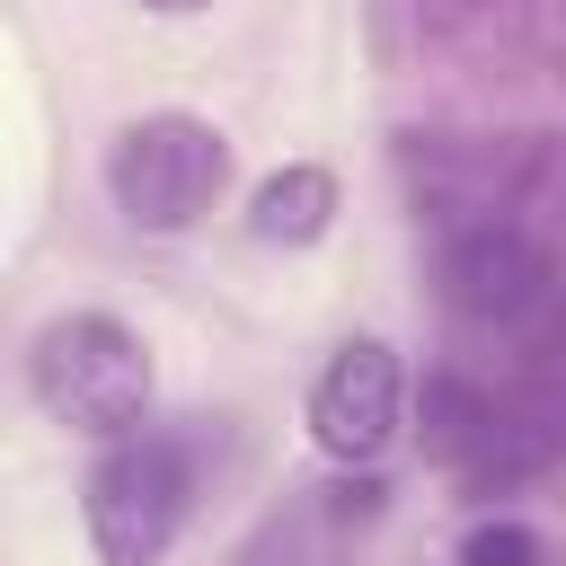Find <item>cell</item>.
Masks as SVG:
<instances>
[{"label": "cell", "mask_w": 566, "mask_h": 566, "mask_svg": "<svg viewBox=\"0 0 566 566\" xmlns=\"http://www.w3.org/2000/svg\"><path fill=\"white\" fill-rule=\"evenodd\" d=\"M327 221H336V177L318 159H292L248 195V230L265 248H310V239H327Z\"/></svg>", "instance_id": "cell-6"}, {"label": "cell", "mask_w": 566, "mask_h": 566, "mask_svg": "<svg viewBox=\"0 0 566 566\" xmlns=\"http://www.w3.org/2000/svg\"><path fill=\"white\" fill-rule=\"evenodd\" d=\"M27 389L53 424L71 433H97V442H124L142 433L150 416V354L124 318L106 310H71V318H44L35 345H27Z\"/></svg>", "instance_id": "cell-1"}, {"label": "cell", "mask_w": 566, "mask_h": 566, "mask_svg": "<svg viewBox=\"0 0 566 566\" xmlns=\"http://www.w3.org/2000/svg\"><path fill=\"white\" fill-rule=\"evenodd\" d=\"M186 495H195V469H186V442L177 433H124L97 451V469L80 478V522H88V548L97 566H159L177 522H186Z\"/></svg>", "instance_id": "cell-2"}, {"label": "cell", "mask_w": 566, "mask_h": 566, "mask_svg": "<svg viewBox=\"0 0 566 566\" xmlns=\"http://www.w3.org/2000/svg\"><path fill=\"white\" fill-rule=\"evenodd\" d=\"M424 424H433V451H442V460H460L469 442H486L495 407H486L469 380H424Z\"/></svg>", "instance_id": "cell-7"}, {"label": "cell", "mask_w": 566, "mask_h": 566, "mask_svg": "<svg viewBox=\"0 0 566 566\" xmlns=\"http://www.w3.org/2000/svg\"><path fill=\"white\" fill-rule=\"evenodd\" d=\"M142 9H159V18H195V9H212V0H142Z\"/></svg>", "instance_id": "cell-9"}, {"label": "cell", "mask_w": 566, "mask_h": 566, "mask_svg": "<svg viewBox=\"0 0 566 566\" xmlns=\"http://www.w3.org/2000/svg\"><path fill=\"white\" fill-rule=\"evenodd\" d=\"M106 203L133 221V230H195L230 177V142L203 124V115H142L106 142Z\"/></svg>", "instance_id": "cell-3"}, {"label": "cell", "mask_w": 566, "mask_h": 566, "mask_svg": "<svg viewBox=\"0 0 566 566\" xmlns=\"http://www.w3.org/2000/svg\"><path fill=\"white\" fill-rule=\"evenodd\" d=\"M442 292H451L460 318L513 327V318H531V310L548 301V256H539L513 221H478V230H460V239L442 248Z\"/></svg>", "instance_id": "cell-5"}, {"label": "cell", "mask_w": 566, "mask_h": 566, "mask_svg": "<svg viewBox=\"0 0 566 566\" xmlns=\"http://www.w3.org/2000/svg\"><path fill=\"white\" fill-rule=\"evenodd\" d=\"M460 566H539V531H531V522H513V513H495V522H469V539H460Z\"/></svg>", "instance_id": "cell-8"}, {"label": "cell", "mask_w": 566, "mask_h": 566, "mask_svg": "<svg viewBox=\"0 0 566 566\" xmlns=\"http://www.w3.org/2000/svg\"><path fill=\"white\" fill-rule=\"evenodd\" d=\"M398 407H407L398 354L380 336H345L310 380V442L327 460H345V469H371L398 442Z\"/></svg>", "instance_id": "cell-4"}]
</instances>
